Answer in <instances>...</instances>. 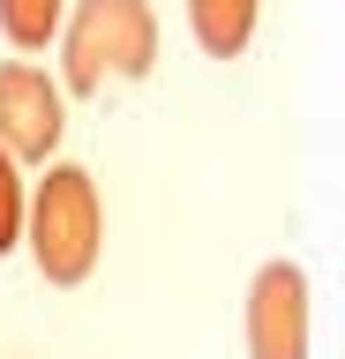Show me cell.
I'll return each mask as SVG.
<instances>
[{
  "mask_svg": "<svg viewBox=\"0 0 345 359\" xmlns=\"http://www.w3.org/2000/svg\"><path fill=\"white\" fill-rule=\"evenodd\" d=\"M23 232L30 255H38V277L46 285H83L105 247V210H98V187L83 165H53L46 187L23 202Z\"/></svg>",
  "mask_w": 345,
  "mask_h": 359,
  "instance_id": "1",
  "label": "cell"
},
{
  "mask_svg": "<svg viewBox=\"0 0 345 359\" xmlns=\"http://www.w3.org/2000/svg\"><path fill=\"white\" fill-rule=\"evenodd\" d=\"M60 38H68V90L136 83L158 60V15H150V0H75Z\"/></svg>",
  "mask_w": 345,
  "mask_h": 359,
  "instance_id": "2",
  "label": "cell"
},
{
  "mask_svg": "<svg viewBox=\"0 0 345 359\" xmlns=\"http://www.w3.org/2000/svg\"><path fill=\"white\" fill-rule=\"evenodd\" d=\"M248 352L255 359H308V277L293 262H263L248 292Z\"/></svg>",
  "mask_w": 345,
  "mask_h": 359,
  "instance_id": "3",
  "label": "cell"
},
{
  "mask_svg": "<svg viewBox=\"0 0 345 359\" xmlns=\"http://www.w3.org/2000/svg\"><path fill=\"white\" fill-rule=\"evenodd\" d=\"M60 90L38 75V67H0V150L15 157H53V142H60Z\"/></svg>",
  "mask_w": 345,
  "mask_h": 359,
  "instance_id": "4",
  "label": "cell"
},
{
  "mask_svg": "<svg viewBox=\"0 0 345 359\" xmlns=\"http://www.w3.org/2000/svg\"><path fill=\"white\" fill-rule=\"evenodd\" d=\"M188 22H195V45L210 60H233L255 38V0H188Z\"/></svg>",
  "mask_w": 345,
  "mask_h": 359,
  "instance_id": "5",
  "label": "cell"
},
{
  "mask_svg": "<svg viewBox=\"0 0 345 359\" xmlns=\"http://www.w3.org/2000/svg\"><path fill=\"white\" fill-rule=\"evenodd\" d=\"M60 22H68V0H0V30H8V45H23V53L53 45Z\"/></svg>",
  "mask_w": 345,
  "mask_h": 359,
  "instance_id": "6",
  "label": "cell"
},
{
  "mask_svg": "<svg viewBox=\"0 0 345 359\" xmlns=\"http://www.w3.org/2000/svg\"><path fill=\"white\" fill-rule=\"evenodd\" d=\"M23 240V172H15V157L0 150V255Z\"/></svg>",
  "mask_w": 345,
  "mask_h": 359,
  "instance_id": "7",
  "label": "cell"
}]
</instances>
